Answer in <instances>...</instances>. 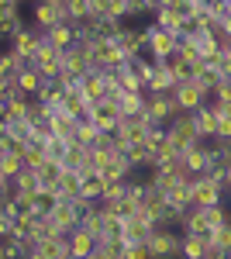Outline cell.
<instances>
[{"mask_svg": "<svg viewBox=\"0 0 231 259\" xmlns=\"http://www.w3.org/2000/svg\"><path fill=\"white\" fill-rule=\"evenodd\" d=\"M166 135H169V142L176 145V152H179V156H183L190 145H197V142H200V128H197L193 111H179V114L166 124Z\"/></svg>", "mask_w": 231, "mask_h": 259, "instance_id": "1", "label": "cell"}, {"mask_svg": "<svg viewBox=\"0 0 231 259\" xmlns=\"http://www.w3.org/2000/svg\"><path fill=\"white\" fill-rule=\"evenodd\" d=\"M176 114H179V104H176L173 90L169 94H145V118H152L159 128H166Z\"/></svg>", "mask_w": 231, "mask_h": 259, "instance_id": "2", "label": "cell"}, {"mask_svg": "<svg viewBox=\"0 0 231 259\" xmlns=\"http://www.w3.org/2000/svg\"><path fill=\"white\" fill-rule=\"evenodd\" d=\"M179 228H155L149 239V259H183L179 256Z\"/></svg>", "mask_w": 231, "mask_h": 259, "instance_id": "3", "label": "cell"}, {"mask_svg": "<svg viewBox=\"0 0 231 259\" xmlns=\"http://www.w3.org/2000/svg\"><path fill=\"white\" fill-rule=\"evenodd\" d=\"M224 187L214 183L211 177H197L190 183V204L193 207H214V204H224Z\"/></svg>", "mask_w": 231, "mask_h": 259, "instance_id": "4", "label": "cell"}, {"mask_svg": "<svg viewBox=\"0 0 231 259\" xmlns=\"http://www.w3.org/2000/svg\"><path fill=\"white\" fill-rule=\"evenodd\" d=\"M173 97H176V104H179V111H197V107H204V104L211 100V94L190 76V80H179L173 87Z\"/></svg>", "mask_w": 231, "mask_h": 259, "instance_id": "5", "label": "cell"}, {"mask_svg": "<svg viewBox=\"0 0 231 259\" xmlns=\"http://www.w3.org/2000/svg\"><path fill=\"white\" fill-rule=\"evenodd\" d=\"M155 228H159V221L138 207L124 218V242H149L155 235Z\"/></svg>", "mask_w": 231, "mask_h": 259, "instance_id": "6", "label": "cell"}, {"mask_svg": "<svg viewBox=\"0 0 231 259\" xmlns=\"http://www.w3.org/2000/svg\"><path fill=\"white\" fill-rule=\"evenodd\" d=\"M31 66L38 69L45 80H52L59 69H62V52H59L56 45H49V41H45V35H41L38 49H35V56H31Z\"/></svg>", "mask_w": 231, "mask_h": 259, "instance_id": "7", "label": "cell"}, {"mask_svg": "<svg viewBox=\"0 0 231 259\" xmlns=\"http://www.w3.org/2000/svg\"><path fill=\"white\" fill-rule=\"evenodd\" d=\"M90 121H94L100 132H117V124H121V104L111 97L97 100L94 107H90Z\"/></svg>", "mask_w": 231, "mask_h": 259, "instance_id": "8", "label": "cell"}, {"mask_svg": "<svg viewBox=\"0 0 231 259\" xmlns=\"http://www.w3.org/2000/svg\"><path fill=\"white\" fill-rule=\"evenodd\" d=\"M62 66H66V69H73L76 76L90 73V69H94V56H90V45H83V41L69 45V49L62 52Z\"/></svg>", "mask_w": 231, "mask_h": 259, "instance_id": "9", "label": "cell"}, {"mask_svg": "<svg viewBox=\"0 0 231 259\" xmlns=\"http://www.w3.org/2000/svg\"><path fill=\"white\" fill-rule=\"evenodd\" d=\"M28 24L38 28V31L59 24V14H56V7H52V0H31L28 4Z\"/></svg>", "mask_w": 231, "mask_h": 259, "instance_id": "10", "label": "cell"}, {"mask_svg": "<svg viewBox=\"0 0 231 259\" xmlns=\"http://www.w3.org/2000/svg\"><path fill=\"white\" fill-rule=\"evenodd\" d=\"M176 49H179V35H173V31H166V28L155 24V31L149 35V52L155 56V62L166 59V56H173Z\"/></svg>", "mask_w": 231, "mask_h": 259, "instance_id": "11", "label": "cell"}, {"mask_svg": "<svg viewBox=\"0 0 231 259\" xmlns=\"http://www.w3.org/2000/svg\"><path fill=\"white\" fill-rule=\"evenodd\" d=\"M49 218H52V225H56L59 232H73L79 225V207L76 200H59L56 207L49 211Z\"/></svg>", "mask_w": 231, "mask_h": 259, "instance_id": "12", "label": "cell"}, {"mask_svg": "<svg viewBox=\"0 0 231 259\" xmlns=\"http://www.w3.org/2000/svg\"><path fill=\"white\" fill-rule=\"evenodd\" d=\"M79 90H83V97L90 100V104H97V100H104L107 97V80H104V73L100 69H90V73H83L79 76Z\"/></svg>", "mask_w": 231, "mask_h": 259, "instance_id": "13", "label": "cell"}, {"mask_svg": "<svg viewBox=\"0 0 231 259\" xmlns=\"http://www.w3.org/2000/svg\"><path fill=\"white\" fill-rule=\"evenodd\" d=\"M66 245H69V252H73L76 259H86L97 249V235H90L86 228H79V225H76V228L66 235Z\"/></svg>", "mask_w": 231, "mask_h": 259, "instance_id": "14", "label": "cell"}, {"mask_svg": "<svg viewBox=\"0 0 231 259\" xmlns=\"http://www.w3.org/2000/svg\"><path fill=\"white\" fill-rule=\"evenodd\" d=\"M41 41V31L38 28H31V24H24L18 35H14V41H11V49L18 52V56H24V59L31 62V56H35V49H38Z\"/></svg>", "mask_w": 231, "mask_h": 259, "instance_id": "15", "label": "cell"}, {"mask_svg": "<svg viewBox=\"0 0 231 259\" xmlns=\"http://www.w3.org/2000/svg\"><path fill=\"white\" fill-rule=\"evenodd\" d=\"M49 124H52V135H56V139H69L73 142V135H76V128H79V118L69 114L66 107H59L56 114L49 118Z\"/></svg>", "mask_w": 231, "mask_h": 259, "instance_id": "16", "label": "cell"}, {"mask_svg": "<svg viewBox=\"0 0 231 259\" xmlns=\"http://www.w3.org/2000/svg\"><path fill=\"white\" fill-rule=\"evenodd\" d=\"M207 249H211V239H204V235H193V232L179 235V256L183 259H204Z\"/></svg>", "mask_w": 231, "mask_h": 259, "instance_id": "17", "label": "cell"}, {"mask_svg": "<svg viewBox=\"0 0 231 259\" xmlns=\"http://www.w3.org/2000/svg\"><path fill=\"white\" fill-rule=\"evenodd\" d=\"M24 66H31V62L24 59V56H18L11 45H4V49H0V80H14Z\"/></svg>", "mask_w": 231, "mask_h": 259, "instance_id": "18", "label": "cell"}, {"mask_svg": "<svg viewBox=\"0 0 231 259\" xmlns=\"http://www.w3.org/2000/svg\"><path fill=\"white\" fill-rule=\"evenodd\" d=\"M41 35H45L49 45H56L59 52H66L69 45H76V28H73V24H52V28H45Z\"/></svg>", "mask_w": 231, "mask_h": 259, "instance_id": "19", "label": "cell"}, {"mask_svg": "<svg viewBox=\"0 0 231 259\" xmlns=\"http://www.w3.org/2000/svg\"><path fill=\"white\" fill-rule=\"evenodd\" d=\"M176 83L179 80L173 76V69H166L162 62H155V69L149 73V90H145V94H169Z\"/></svg>", "mask_w": 231, "mask_h": 259, "instance_id": "20", "label": "cell"}, {"mask_svg": "<svg viewBox=\"0 0 231 259\" xmlns=\"http://www.w3.org/2000/svg\"><path fill=\"white\" fill-rule=\"evenodd\" d=\"M152 21L159 24V28H166V31L179 35V38L187 35V24H190V18H179V14H176V11H169V7H159V11L152 14Z\"/></svg>", "mask_w": 231, "mask_h": 259, "instance_id": "21", "label": "cell"}, {"mask_svg": "<svg viewBox=\"0 0 231 259\" xmlns=\"http://www.w3.org/2000/svg\"><path fill=\"white\" fill-rule=\"evenodd\" d=\"M193 118H197V128H200V139H214L217 135V107H214L211 100L204 107H197Z\"/></svg>", "mask_w": 231, "mask_h": 259, "instance_id": "22", "label": "cell"}, {"mask_svg": "<svg viewBox=\"0 0 231 259\" xmlns=\"http://www.w3.org/2000/svg\"><path fill=\"white\" fill-rule=\"evenodd\" d=\"M83 194V177L76 169H66L62 166V177H59V200H76Z\"/></svg>", "mask_w": 231, "mask_h": 259, "instance_id": "23", "label": "cell"}, {"mask_svg": "<svg viewBox=\"0 0 231 259\" xmlns=\"http://www.w3.org/2000/svg\"><path fill=\"white\" fill-rule=\"evenodd\" d=\"M62 107L83 121V118H90V107H94V104L83 97V90H79V87H69V90H66V97H62Z\"/></svg>", "mask_w": 231, "mask_h": 259, "instance_id": "24", "label": "cell"}, {"mask_svg": "<svg viewBox=\"0 0 231 259\" xmlns=\"http://www.w3.org/2000/svg\"><path fill=\"white\" fill-rule=\"evenodd\" d=\"M18 87H21V94H28V97H38V90L45 87V76H41L35 66H24L18 73Z\"/></svg>", "mask_w": 231, "mask_h": 259, "instance_id": "25", "label": "cell"}, {"mask_svg": "<svg viewBox=\"0 0 231 259\" xmlns=\"http://www.w3.org/2000/svg\"><path fill=\"white\" fill-rule=\"evenodd\" d=\"M162 194H166V204L176 207V211L190 207V183H187V180H179V183H173V187H166Z\"/></svg>", "mask_w": 231, "mask_h": 259, "instance_id": "26", "label": "cell"}, {"mask_svg": "<svg viewBox=\"0 0 231 259\" xmlns=\"http://www.w3.org/2000/svg\"><path fill=\"white\" fill-rule=\"evenodd\" d=\"M7 104V111H4V124H14V121H24V114H28V104H31V97L28 94H18V97L4 100Z\"/></svg>", "mask_w": 231, "mask_h": 259, "instance_id": "27", "label": "cell"}, {"mask_svg": "<svg viewBox=\"0 0 231 259\" xmlns=\"http://www.w3.org/2000/svg\"><path fill=\"white\" fill-rule=\"evenodd\" d=\"M193 80H197L200 87H204V90H207V94H211V90H214V87H217L221 80H224V76H221V73H217L214 66L200 62V66H193Z\"/></svg>", "mask_w": 231, "mask_h": 259, "instance_id": "28", "label": "cell"}, {"mask_svg": "<svg viewBox=\"0 0 231 259\" xmlns=\"http://www.w3.org/2000/svg\"><path fill=\"white\" fill-rule=\"evenodd\" d=\"M24 24H28V18H24V14H14V18H0V45H11V41H14V35H18Z\"/></svg>", "mask_w": 231, "mask_h": 259, "instance_id": "29", "label": "cell"}, {"mask_svg": "<svg viewBox=\"0 0 231 259\" xmlns=\"http://www.w3.org/2000/svg\"><path fill=\"white\" fill-rule=\"evenodd\" d=\"M14 190H18V194H38V190H41V183H38V173L24 166V169H21L18 177H14Z\"/></svg>", "mask_w": 231, "mask_h": 259, "instance_id": "30", "label": "cell"}, {"mask_svg": "<svg viewBox=\"0 0 231 259\" xmlns=\"http://www.w3.org/2000/svg\"><path fill=\"white\" fill-rule=\"evenodd\" d=\"M62 97H66V87H59L56 80H45V87L38 90V100L49 107H62Z\"/></svg>", "mask_w": 231, "mask_h": 259, "instance_id": "31", "label": "cell"}, {"mask_svg": "<svg viewBox=\"0 0 231 259\" xmlns=\"http://www.w3.org/2000/svg\"><path fill=\"white\" fill-rule=\"evenodd\" d=\"M86 159H90V149H86V145H79V142H69L62 166H66V169H79V166H83Z\"/></svg>", "mask_w": 231, "mask_h": 259, "instance_id": "32", "label": "cell"}, {"mask_svg": "<svg viewBox=\"0 0 231 259\" xmlns=\"http://www.w3.org/2000/svg\"><path fill=\"white\" fill-rule=\"evenodd\" d=\"M100 139V128H97L90 118H83L79 121V128H76V135H73V142H79V145H86V149H94V142Z\"/></svg>", "mask_w": 231, "mask_h": 259, "instance_id": "33", "label": "cell"}, {"mask_svg": "<svg viewBox=\"0 0 231 259\" xmlns=\"http://www.w3.org/2000/svg\"><path fill=\"white\" fill-rule=\"evenodd\" d=\"M104 183H107V180L100 177V173L86 177V180H83V194H79V197H86V200H94V204H100V200H104Z\"/></svg>", "mask_w": 231, "mask_h": 259, "instance_id": "34", "label": "cell"}, {"mask_svg": "<svg viewBox=\"0 0 231 259\" xmlns=\"http://www.w3.org/2000/svg\"><path fill=\"white\" fill-rule=\"evenodd\" d=\"M121 114H142L145 111V94H131V90H121Z\"/></svg>", "mask_w": 231, "mask_h": 259, "instance_id": "35", "label": "cell"}, {"mask_svg": "<svg viewBox=\"0 0 231 259\" xmlns=\"http://www.w3.org/2000/svg\"><path fill=\"white\" fill-rule=\"evenodd\" d=\"M21 169H24V159H21V156H14V152H4V156H0V177L14 180Z\"/></svg>", "mask_w": 231, "mask_h": 259, "instance_id": "36", "label": "cell"}, {"mask_svg": "<svg viewBox=\"0 0 231 259\" xmlns=\"http://www.w3.org/2000/svg\"><path fill=\"white\" fill-rule=\"evenodd\" d=\"M66 149H69V139H52L45 142V159H52V162H62L66 159Z\"/></svg>", "mask_w": 231, "mask_h": 259, "instance_id": "37", "label": "cell"}, {"mask_svg": "<svg viewBox=\"0 0 231 259\" xmlns=\"http://www.w3.org/2000/svg\"><path fill=\"white\" fill-rule=\"evenodd\" d=\"M145 14H152L149 0H124V21H138V18H145Z\"/></svg>", "mask_w": 231, "mask_h": 259, "instance_id": "38", "label": "cell"}, {"mask_svg": "<svg viewBox=\"0 0 231 259\" xmlns=\"http://www.w3.org/2000/svg\"><path fill=\"white\" fill-rule=\"evenodd\" d=\"M121 259H149V242H124Z\"/></svg>", "mask_w": 231, "mask_h": 259, "instance_id": "39", "label": "cell"}, {"mask_svg": "<svg viewBox=\"0 0 231 259\" xmlns=\"http://www.w3.org/2000/svg\"><path fill=\"white\" fill-rule=\"evenodd\" d=\"M41 162H45V145H28L24 149V166L28 169H38Z\"/></svg>", "mask_w": 231, "mask_h": 259, "instance_id": "40", "label": "cell"}, {"mask_svg": "<svg viewBox=\"0 0 231 259\" xmlns=\"http://www.w3.org/2000/svg\"><path fill=\"white\" fill-rule=\"evenodd\" d=\"M7 235H14V211H7L0 204V239H7Z\"/></svg>", "mask_w": 231, "mask_h": 259, "instance_id": "41", "label": "cell"}, {"mask_svg": "<svg viewBox=\"0 0 231 259\" xmlns=\"http://www.w3.org/2000/svg\"><path fill=\"white\" fill-rule=\"evenodd\" d=\"M69 14H73V21H83V18H90V0H69Z\"/></svg>", "mask_w": 231, "mask_h": 259, "instance_id": "42", "label": "cell"}, {"mask_svg": "<svg viewBox=\"0 0 231 259\" xmlns=\"http://www.w3.org/2000/svg\"><path fill=\"white\" fill-rule=\"evenodd\" d=\"M14 14H21V7L7 4V0H0V18H14Z\"/></svg>", "mask_w": 231, "mask_h": 259, "instance_id": "43", "label": "cell"}, {"mask_svg": "<svg viewBox=\"0 0 231 259\" xmlns=\"http://www.w3.org/2000/svg\"><path fill=\"white\" fill-rule=\"evenodd\" d=\"M221 187H224V194H231V162H228V169H224V183Z\"/></svg>", "mask_w": 231, "mask_h": 259, "instance_id": "44", "label": "cell"}, {"mask_svg": "<svg viewBox=\"0 0 231 259\" xmlns=\"http://www.w3.org/2000/svg\"><path fill=\"white\" fill-rule=\"evenodd\" d=\"M28 259H45V256H41V252H38V249H35V252H31V256H28Z\"/></svg>", "mask_w": 231, "mask_h": 259, "instance_id": "45", "label": "cell"}, {"mask_svg": "<svg viewBox=\"0 0 231 259\" xmlns=\"http://www.w3.org/2000/svg\"><path fill=\"white\" fill-rule=\"evenodd\" d=\"M4 111H7V104H4V100H0V121H4Z\"/></svg>", "mask_w": 231, "mask_h": 259, "instance_id": "46", "label": "cell"}, {"mask_svg": "<svg viewBox=\"0 0 231 259\" xmlns=\"http://www.w3.org/2000/svg\"><path fill=\"white\" fill-rule=\"evenodd\" d=\"M0 259H7V252H4V239H0Z\"/></svg>", "mask_w": 231, "mask_h": 259, "instance_id": "47", "label": "cell"}, {"mask_svg": "<svg viewBox=\"0 0 231 259\" xmlns=\"http://www.w3.org/2000/svg\"><path fill=\"white\" fill-rule=\"evenodd\" d=\"M224 4H228V7H231V0H224Z\"/></svg>", "mask_w": 231, "mask_h": 259, "instance_id": "48", "label": "cell"}, {"mask_svg": "<svg viewBox=\"0 0 231 259\" xmlns=\"http://www.w3.org/2000/svg\"><path fill=\"white\" fill-rule=\"evenodd\" d=\"M228 83H231V76H228Z\"/></svg>", "mask_w": 231, "mask_h": 259, "instance_id": "49", "label": "cell"}, {"mask_svg": "<svg viewBox=\"0 0 231 259\" xmlns=\"http://www.w3.org/2000/svg\"><path fill=\"white\" fill-rule=\"evenodd\" d=\"M204 259H207V256H204Z\"/></svg>", "mask_w": 231, "mask_h": 259, "instance_id": "50", "label": "cell"}]
</instances>
